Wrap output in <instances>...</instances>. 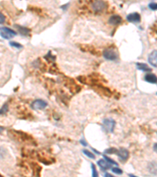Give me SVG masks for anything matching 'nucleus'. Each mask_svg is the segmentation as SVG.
<instances>
[{"label":"nucleus","mask_w":157,"mask_h":177,"mask_svg":"<svg viewBox=\"0 0 157 177\" xmlns=\"http://www.w3.org/2000/svg\"><path fill=\"white\" fill-rule=\"evenodd\" d=\"M122 18L119 15H113L109 18V23L114 25H117L121 23Z\"/></svg>","instance_id":"nucleus-9"},{"label":"nucleus","mask_w":157,"mask_h":177,"mask_svg":"<svg viewBox=\"0 0 157 177\" xmlns=\"http://www.w3.org/2000/svg\"><path fill=\"white\" fill-rule=\"evenodd\" d=\"M106 7V2L103 1H95L92 4V9L95 12H101Z\"/></svg>","instance_id":"nucleus-4"},{"label":"nucleus","mask_w":157,"mask_h":177,"mask_svg":"<svg viewBox=\"0 0 157 177\" xmlns=\"http://www.w3.org/2000/svg\"><path fill=\"white\" fill-rule=\"evenodd\" d=\"M112 172L114 173H116V174H118V175H121L122 173H123V171L120 169H119V168H113Z\"/></svg>","instance_id":"nucleus-21"},{"label":"nucleus","mask_w":157,"mask_h":177,"mask_svg":"<svg viewBox=\"0 0 157 177\" xmlns=\"http://www.w3.org/2000/svg\"><path fill=\"white\" fill-rule=\"evenodd\" d=\"M117 155L119 156L120 159L123 161H125L127 160V158L129 157V152L127 149L125 148H121V149H118Z\"/></svg>","instance_id":"nucleus-6"},{"label":"nucleus","mask_w":157,"mask_h":177,"mask_svg":"<svg viewBox=\"0 0 157 177\" xmlns=\"http://www.w3.org/2000/svg\"><path fill=\"white\" fill-rule=\"evenodd\" d=\"M17 35V32L9 28H0V35L6 39H10Z\"/></svg>","instance_id":"nucleus-1"},{"label":"nucleus","mask_w":157,"mask_h":177,"mask_svg":"<svg viewBox=\"0 0 157 177\" xmlns=\"http://www.w3.org/2000/svg\"><path fill=\"white\" fill-rule=\"evenodd\" d=\"M149 62L152 66L157 68V51H152L149 56Z\"/></svg>","instance_id":"nucleus-7"},{"label":"nucleus","mask_w":157,"mask_h":177,"mask_svg":"<svg viewBox=\"0 0 157 177\" xmlns=\"http://www.w3.org/2000/svg\"><path fill=\"white\" fill-rule=\"evenodd\" d=\"M15 28H17L18 31H19L20 33L23 35H27L30 32V30L25 27H22V26H20L17 25H15Z\"/></svg>","instance_id":"nucleus-13"},{"label":"nucleus","mask_w":157,"mask_h":177,"mask_svg":"<svg viewBox=\"0 0 157 177\" xmlns=\"http://www.w3.org/2000/svg\"><path fill=\"white\" fill-rule=\"evenodd\" d=\"M10 44L12 46V47H16V48H21L22 47L21 44H20V43H16V42H10Z\"/></svg>","instance_id":"nucleus-20"},{"label":"nucleus","mask_w":157,"mask_h":177,"mask_svg":"<svg viewBox=\"0 0 157 177\" xmlns=\"http://www.w3.org/2000/svg\"><path fill=\"white\" fill-rule=\"evenodd\" d=\"M47 106V103L45 101L41 100V99H38L32 102L31 107L35 110H43L45 109Z\"/></svg>","instance_id":"nucleus-5"},{"label":"nucleus","mask_w":157,"mask_h":177,"mask_svg":"<svg viewBox=\"0 0 157 177\" xmlns=\"http://www.w3.org/2000/svg\"><path fill=\"white\" fill-rule=\"evenodd\" d=\"M104 177H114V176L112 175H111V174H109V173H106L105 175H104Z\"/></svg>","instance_id":"nucleus-23"},{"label":"nucleus","mask_w":157,"mask_h":177,"mask_svg":"<svg viewBox=\"0 0 157 177\" xmlns=\"http://www.w3.org/2000/svg\"><path fill=\"white\" fill-rule=\"evenodd\" d=\"M145 80L150 84H157V77L154 74H147L145 77Z\"/></svg>","instance_id":"nucleus-10"},{"label":"nucleus","mask_w":157,"mask_h":177,"mask_svg":"<svg viewBox=\"0 0 157 177\" xmlns=\"http://www.w3.org/2000/svg\"><path fill=\"white\" fill-rule=\"evenodd\" d=\"M104 159H105V161H107L108 163L110 164V165H117V163H116V161H114L113 160L110 159L109 157H107V156L104 155Z\"/></svg>","instance_id":"nucleus-17"},{"label":"nucleus","mask_w":157,"mask_h":177,"mask_svg":"<svg viewBox=\"0 0 157 177\" xmlns=\"http://www.w3.org/2000/svg\"><path fill=\"white\" fill-rule=\"evenodd\" d=\"M129 176H130V177H137V176H136V175H132V174H129Z\"/></svg>","instance_id":"nucleus-26"},{"label":"nucleus","mask_w":157,"mask_h":177,"mask_svg":"<svg viewBox=\"0 0 157 177\" xmlns=\"http://www.w3.org/2000/svg\"><path fill=\"white\" fill-rule=\"evenodd\" d=\"M137 68L139 70H142L144 72H150L152 70L151 68H149L145 63H137Z\"/></svg>","instance_id":"nucleus-12"},{"label":"nucleus","mask_w":157,"mask_h":177,"mask_svg":"<svg viewBox=\"0 0 157 177\" xmlns=\"http://www.w3.org/2000/svg\"><path fill=\"white\" fill-rule=\"evenodd\" d=\"M127 19L130 22H135V23H137V22L140 21L141 16H140L139 14H137V13H132V14H129L127 17Z\"/></svg>","instance_id":"nucleus-8"},{"label":"nucleus","mask_w":157,"mask_h":177,"mask_svg":"<svg viewBox=\"0 0 157 177\" xmlns=\"http://www.w3.org/2000/svg\"><path fill=\"white\" fill-rule=\"evenodd\" d=\"M116 122L112 119H104L103 121V128L107 133H111L114 131Z\"/></svg>","instance_id":"nucleus-2"},{"label":"nucleus","mask_w":157,"mask_h":177,"mask_svg":"<svg viewBox=\"0 0 157 177\" xmlns=\"http://www.w3.org/2000/svg\"><path fill=\"white\" fill-rule=\"evenodd\" d=\"M149 7L152 10H157V3L156 2H151V3H149Z\"/></svg>","instance_id":"nucleus-18"},{"label":"nucleus","mask_w":157,"mask_h":177,"mask_svg":"<svg viewBox=\"0 0 157 177\" xmlns=\"http://www.w3.org/2000/svg\"><path fill=\"white\" fill-rule=\"evenodd\" d=\"M105 153H108V154H111V153H117L118 149H116V148H109V149H107L105 150Z\"/></svg>","instance_id":"nucleus-16"},{"label":"nucleus","mask_w":157,"mask_h":177,"mask_svg":"<svg viewBox=\"0 0 157 177\" xmlns=\"http://www.w3.org/2000/svg\"><path fill=\"white\" fill-rule=\"evenodd\" d=\"M80 143H81L82 144V145H83V146H86V142H84V141H83V140H81V141H80Z\"/></svg>","instance_id":"nucleus-25"},{"label":"nucleus","mask_w":157,"mask_h":177,"mask_svg":"<svg viewBox=\"0 0 157 177\" xmlns=\"http://www.w3.org/2000/svg\"><path fill=\"white\" fill-rule=\"evenodd\" d=\"M83 153H84L85 155H86L88 157L91 158V159H94V158H95V156L93 154V153L90 152L89 150H87V149H84V150H83Z\"/></svg>","instance_id":"nucleus-15"},{"label":"nucleus","mask_w":157,"mask_h":177,"mask_svg":"<svg viewBox=\"0 0 157 177\" xmlns=\"http://www.w3.org/2000/svg\"><path fill=\"white\" fill-rule=\"evenodd\" d=\"M98 165H99V167L101 169H103V170H107V169L111 168V165H110L109 163H108L106 161H104V160H100V161H98Z\"/></svg>","instance_id":"nucleus-11"},{"label":"nucleus","mask_w":157,"mask_h":177,"mask_svg":"<svg viewBox=\"0 0 157 177\" xmlns=\"http://www.w3.org/2000/svg\"><path fill=\"white\" fill-rule=\"evenodd\" d=\"M91 169H92V177H98V171L94 164H91Z\"/></svg>","instance_id":"nucleus-14"},{"label":"nucleus","mask_w":157,"mask_h":177,"mask_svg":"<svg viewBox=\"0 0 157 177\" xmlns=\"http://www.w3.org/2000/svg\"><path fill=\"white\" fill-rule=\"evenodd\" d=\"M8 111V104H5L2 107V109L0 110V114H4L6 113Z\"/></svg>","instance_id":"nucleus-19"},{"label":"nucleus","mask_w":157,"mask_h":177,"mask_svg":"<svg viewBox=\"0 0 157 177\" xmlns=\"http://www.w3.org/2000/svg\"><path fill=\"white\" fill-rule=\"evenodd\" d=\"M103 55L104 57L107 60H110V61H113L117 58L118 55L116 54V51L113 49H106L104 50L103 52Z\"/></svg>","instance_id":"nucleus-3"},{"label":"nucleus","mask_w":157,"mask_h":177,"mask_svg":"<svg viewBox=\"0 0 157 177\" xmlns=\"http://www.w3.org/2000/svg\"><path fill=\"white\" fill-rule=\"evenodd\" d=\"M0 177H2V176H0Z\"/></svg>","instance_id":"nucleus-27"},{"label":"nucleus","mask_w":157,"mask_h":177,"mask_svg":"<svg viewBox=\"0 0 157 177\" xmlns=\"http://www.w3.org/2000/svg\"><path fill=\"white\" fill-rule=\"evenodd\" d=\"M5 20H6V18H5V16L3 15L2 13L0 12V24H3L5 22Z\"/></svg>","instance_id":"nucleus-22"},{"label":"nucleus","mask_w":157,"mask_h":177,"mask_svg":"<svg viewBox=\"0 0 157 177\" xmlns=\"http://www.w3.org/2000/svg\"><path fill=\"white\" fill-rule=\"evenodd\" d=\"M153 149H154V150H155V151L157 153V143L154 144V146H153Z\"/></svg>","instance_id":"nucleus-24"}]
</instances>
